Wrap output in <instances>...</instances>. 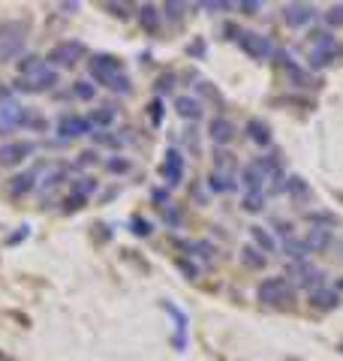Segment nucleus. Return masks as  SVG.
Wrapping results in <instances>:
<instances>
[{
    "instance_id": "nucleus-33",
    "label": "nucleus",
    "mask_w": 343,
    "mask_h": 361,
    "mask_svg": "<svg viewBox=\"0 0 343 361\" xmlns=\"http://www.w3.org/2000/svg\"><path fill=\"white\" fill-rule=\"evenodd\" d=\"M25 127H28V130H33V133H49V121H45L42 111H33V109H28Z\"/></svg>"
},
{
    "instance_id": "nucleus-2",
    "label": "nucleus",
    "mask_w": 343,
    "mask_h": 361,
    "mask_svg": "<svg viewBox=\"0 0 343 361\" xmlns=\"http://www.w3.org/2000/svg\"><path fill=\"white\" fill-rule=\"evenodd\" d=\"M256 298L265 307H289L295 301V286L289 283V277H265L256 286Z\"/></svg>"
},
{
    "instance_id": "nucleus-39",
    "label": "nucleus",
    "mask_w": 343,
    "mask_h": 361,
    "mask_svg": "<svg viewBox=\"0 0 343 361\" xmlns=\"http://www.w3.org/2000/svg\"><path fill=\"white\" fill-rule=\"evenodd\" d=\"M151 220H145V217H139V214H136V217L130 220V232H136L139 235V238H148V235H151Z\"/></svg>"
},
{
    "instance_id": "nucleus-56",
    "label": "nucleus",
    "mask_w": 343,
    "mask_h": 361,
    "mask_svg": "<svg viewBox=\"0 0 343 361\" xmlns=\"http://www.w3.org/2000/svg\"><path fill=\"white\" fill-rule=\"evenodd\" d=\"M340 349H343V346H340Z\"/></svg>"
},
{
    "instance_id": "nucleus-30",
    "label": "nucleus",
    "mask_w": 343,
    "mask_h": 361,
    "mask_svg": "<svg viewBox=\"0 0 343 361\" xmlns=\"http://www.w3.org/2000/svg\"><path fill=\"white\" fill-rule=\"evenodd\" d=\"M211 169H220V172L235 175V169H238V163H235V154H232V151L217 148V151H214V166H211Z\"/></svg>"
},
{
    "instance_id": "nucleus-23",
    "label": "nucleus",
    "mask_w": 343,
    "mask_h": 361,
    "mask_svg": "<svg viewBox=\"0 0 343 361\" xmlns=\"http://www.w3.org/2000/svg\"><path fill=\"white\" fill-rule=\"evenodd\" d=\"M286 193H289L292 199H299V202H311L313 199V190H311V184H307L301 175H289V178H286Z\"/></svg>"
},
{
    "instance_id": "nucleus-12",
    "label": "nucleus",
    "mask_w": 343,
    "mask_h": 361,
    "mask_svg": "<svg viewBox=\"0 0 343 361\" xmlns=\"http://www.w3.org/2000/svg\"><path fill=\"white\" fill-rule=\"evenodd\" d=\"M25 118H28V109L16 103V99H6L0 103V133H18L25 130Z\"/></svg>"
},
{
    "instance_id": "nucleus-22",
    "label": "nucleus",
    "mask_w": 343,
    "mask_h": 361,
    "mask_svg": "<svg viewBox=\"0 0 343 361\" xmlns=\"http://www.w3.org/2000/svg\"><path fill=\"white\" fill-rule=\"evenodd\" d=\"M250 241H253V247L262 250V253L277 250V241H274V235L265 229V226H250Z\"/></svg>"
},
{
    "instance_id": "nucleus-9",
    "label": "nucleus",
    "mask_w": 343,
    "mask_h": 361,
    "mask_svg": "<svg viewBox=\"0 0 343 361\" xmlns=\"http://www.w3.org/2000/svg\"><path fill=\"white\" fill-rule=\"evenodd\" d=\"M238 45H241V51L247 54V58H253V61H265V58L274 54V45H271V39L265 37V33L244 30L241 37H238Z\"/></svg>"
},
{
    "instance_id": "nucleus-54",
    "label": "nucleus",
    "mask_w": 343,
    "mask_h": 361,
    "mask_svg": "<svg viewBox=\"0 0 343 361\" xmlns=\"http://www.w3.org/2000/svg\"><path fill=\"white\" fill-rule=\"evenodd\" d=\"M337 289H343V280H337Z\"/></svg>"
},
{
    "instance_id": "nucleus-34",
    "label": "nucleus",
    "mask_w": 343,
    "mask_h": 361,
    "mask_svg": "<svg viewBox=\"0 0 343 361\" xmlns=\"http://www.w3.org/2000/svg\"><path fill=\"white\" fill-rule=\"evenodd\" d=\"M73 97H76V99H85V103H90V99L97 97V85H94V82H85V78H82V82H76V85H73Z\"/></svg>"
},
{
    "instance_id": "nucleus-38",
    "label": "nucleus",
    "mask_w": 343,
    "mask_h": 361,
    "mask_svg": "<svg viewBox=\"0 0 343 361\" xmlns=\"http://www.w3.org/2000/svg\"><path fill=\"white\" fill-rule=\"evenodd\" d=\"M94 139H97L100 145H106V148H114V151H118L121 145H124V135H114V133H109V130L94 133Z\"/></svg>"
},
{
    "instance_id": "nucleus-36",
    "label": "nucleus",
    "mask_w": 343,
    "mask_h": 361,
    "mask_svg": "<svg viewBox=\"0 0 343 361\" xmlns=\"http://www.w3.org/2000/svg\"><path fill=\"white\" fill-rule=\"evenodd\" d=\"M85 205H88V199L82 193H73V190H66V196H64V208L66 211L73 214V211H82Z\"/></svg>"
},
{
    "instance_id": "nucleus-20",
    "label": "nucleus",
    "mask_w": 343,
    "mask_h": 361,
    "mask_svg": "<svg viewBox=\"0 0 343 361\" xmlns=\"http://www.w3.org/2000/svg\"><path fill=\"white\" fill-rule=\"evenodd\" d=\"M90 121V127H94V133H102V130H109L114 118H118V109L114 106H97V109H90V115H85Z\"/></svg>"
},
{
    "instance_id": "nucleus-18",
    "label": "nucleus",
    "mask_w": 343,
    "mask_h": 361,
    "mask_svg": "<svg viewBox=\"0 0 343 361\" xmlns=\"http://www.w3.org/2000/svg\"><path fill=\"white\" fill-rule=\"evenodd\" d=\"M37 180H40V169H28V172L13 175V180H9V196H13V199L28 196L30 190L37 187Z\"/></svg>"
},
{
    "instance_id": "nucleus-25",
    "label": "nucleus",
    "mask_w": 343,
    "mask_h": 361,
    "mask_svg": "<svg viewBox=\"0 0 343 361\" xmlns=\"http://www.w3.org/2000/svg\"><path fill=\"white\" fill-rule=\"evenodd\" d=\"M304 244H307V250L316 253V250H325V247L331 244V229H316V226H311L304 235Z\"/></svg>"
},
{
    "instance_id": "nucleus-21",
    "label": "nucleus",
    "mask_w": 343,
    "mask_h": 361,
    "mask_svg": "<svg viewBox=\"0 0 343 361\" xmlns=\"http://www.w3.org/2000/svg\"><path fill=\"white\" fill-rule=\"evenodd\" d=\"M307 295H311V307H316V310H335L340 304V295L328 286H319L313 292H307Z\"/></svg>"
},
{
    "instance_id": "nucleus-24",
    "label": "nucleus",
    "mask_w": 343,
    "mask_h": 361,
    "mask_svg": "<svg viewBox=\"0 0 343 361\" xmlns=\"http://www.w3.org/2000/svg\"><path fill=\"white\" fill-rule=\"evenodd\" d=\"M283 73H286V78H289V85H295V87H316V78H313L311 73H307L299 61L289 63Z\"/></svg>"
},
{
    "instance_id": "nucleus-6",
    "label": "nucleus",
    "mask_w": 343,
    "mask_h": 361,
    "mask_svg": "<svg viewBox=\"0 0 343 361\" xmlns=\"http://www.w3.org/2000/svg\"><path fill=\"white\" fill-rule=\"evenodd\" d=\"M289 283L313 292L319 286H325V271L316 268L313 262H307V259H304V262H292L289 265Z\"/></svg>"
},
{
    "instance_id": "nucleus-17",
    "label": "nucleus",
    "mask_w": 343,
    "mask_h": 361,
    "mask_svg": "<svg viewBox=\"0 0 343 361\" xmlns=\"http://www.w3.org/2000/svg\"><path fill=\"white\" fill-rule=\"evenodd\" d=\"M136 21H139V27L148 33V37H160V27H163V16H160V9L145 4L139 6V13H136Z\"/></svg>"
},
{
    "instance_id": "nucleus-44",
    "label": "nucleus",
    "mask_w": 343,
    "mask_h": 361,
    "mask_svg": "<svg viewBox=\"0 0 343 361\" xmlns=\"http://www.w3.org/2000/svg\"><path fill=\"white\" fill-rule=\"evenodd\" d=\"M160 9H163V13H166L172 21H181V18H184V9H187V4H175V0H169V4H163Z\"/></svg>"
},
{
    "instance_id": "nucleus-4",
    "label": "nucleus",
    "mask_w": 343,
    "mask_h": 361,
    "mask_svg": "<svg viewBox=\"0 0 343 361\" xmlns=\"http://www.w3.org/2000/svg\"><path fill=\"white\" fill-rule=\"evenodd\" d=\"M85 51L88 49H85L82 39H61L49 54H45V63H49L52 70H70V66H76L85 58Z\"/></svg>"
},
{
    "instance_id": "nucleus-47",
    "label": "nucleus",
    "mask_w": 343,
    "mask_h": 361,
    "mask_svg": "<svg viewBox=\"0 0 343 361\" xmlns=\"http://www.w3.org/2000/svg\"><path fill=\"white\" fill-rule=\"evenodd\" d=\"M175 73H163V75H160L157 78V85H154V90H157V94H169V90L172 87H175Z\"/></svg>"
},
{
    "instance_id": "nucleus-8",
    "label": "nucleus",
    "mask_w": 343,
    "mask_h": 361,
    "mask_svg": "<svg viewBox=\"0 0 343 361\" xmlns=\"http://www.w3.org/2000/svg\"><path fill=\"white\" fill-rule=\"evenodd\" d=\"M54 85H57V70H52L49 63H42L33 75L16 78V82H13V87L16 90H25V94H45V90H52Z\"/></svg>"
},
{
    "instance_id": "nucleus-55",
    "label": "nucleus",
    "mask_w": 343,
    "mask_h": 361,
    "mask_svg": "<svg viewBox=\"0 0 343 361\" xmlns=\"http://www.w3.org/2000/svg\"><path fill=\"white\" fill-rule=\"evenodd\" d=\"M0 361H9V358H4V355H0Z\"/></svg>"
},
{
    "instance_id": "nucleus-3",
    "label": "nucleus",
    "mask_w": 343,
    "mask_h": 361,
    "mask_svg": "<svg viewBox=\"0 0 343 361\" xmlns=\"http://www.w3.org/2000/svg\"><path fill=\"white\" fill-rule=\"evenodd\" d=\"M307 39H311V51H307V63H311L313 70H323V66H328L331 61L337 58V39L331 37L328 30H313Z\"/></svg>"
},
{
    "instance_id": "nucleus-26",
    "label": "nucleus",
    "mask_w": 343,
    "mask_h": 361,
    "mask_svg": "<svg viewBox=\"0 0 343 361\" xmlns=\"http://www.w3.org/2000/svg\"><path fill=\"white\" fill-rule=\"evenodd\" d=\"M181 250H184V256H196V259H205V262L214 259V244L208 241H184Z\"/></svg>"
},
{
    "instance_id": "nucleus-14",
    "label": "nucleus",
    "mask_w": 343,
    "mask_h": 361,
    "mask_svg": "<svg viewBox=\"0 0 343 361\" xmlns=\"http://www.w3.org/2000/svg\"><path fill=\"white\" fill-rule=\"evenodd\" d=\"M232 135H235V123L229 118L217 115V118L208 121V139H211L214 148H223V145H229V142H232Z\"/></svg>"
},
{
    "instance_id": "nucleus-48",
    "label": "nucleus",
    "mask_w": 343,
    "mask_h": 361,
    "mask_svg": "<svg viewBox=\"0 0 343 361\" xmlns=\"http://www.w3.org/2000/svg\"><path fill=\"white\" fill-rule=\"evenodd\" d=\"M178 268H181V271H184V274H187V280H196V277H199V268L193 265L187 256H181V259H178Z\"/></svg>"
},
{
    "instance_id": "nucleus-1",
    "label": "nucleus",
    "mask_w": 343,
    "mask_h": 361,
    "mask_svg": "<svg viewBox=\"0 0 343 361\" xmlns=\"http://www.w3.org/2000/svg\"><path fill=\"white\" fill-rule=\"evenodd\" d=\"M28 45V25L25 21H0V61H16L25 54Z\"/></svg>"
},
{
    "instance_id": "nucleus-10",
    "label": "nucleus",
    "mask_w": 343,
    "mask_h": 361,
    "mask_svg": "<svg viewBox=\"0 0 343 361\" xmlns=\"http://www.w3.org/2000/svg\"><path fill=\"white\" fill-rule=\"evenodd\" d=\"M33 154H37V142H28V139L4 142L0 145V166H18Z\"/></svg>"
},
{
    "instance_id": "nucleus-16",
    "label": "nucleus",
    "mask_w": 343,
    "mask_h": 361,
    "mask_svg": "<svg viewBox=\"0 0 343 361\" xmlns=\"http://www.w3.org/2000/svg\"><path fill=\"white\" fill-rule=\"evenodd\" d=\"M175 111H178V118H181V121H190V123H196V121L205 115V106H202V99H199V97L181 94V97L175 99Z\"/></svg>"
},
{
    "instance_id": "nucleus-49",
    "label": "nucleus",
    "mask_w": 343,
    "mask_h": 361,
    "mask_svg": "<svg viewBox=\"0 0 343 361\" xmlns=\"http://www.w3.org/2000/svg\"><path fill=\"white\" fill-rule=\"evenodd\" d=\"M238 9H241V16H259L262 4H259V0H241V4H238Z\"/></svg>"
},
{
    "instance_id": "nucleus-31",
    "label": "nucleus",
    "mask_w": 343,
    "mask_h": 361,
    "mask_svg": "<svg viewBox=\"0 0 343 361\" xmlns=\"http://www.w3.org/2000/svg\"><path fill=\"white\" fill-rule=\"evenodd\" d=\"M97 187H100V184H97V178H90V175H78L73 184H70L73 193H82L85 199L94 196V193H97Z\"/></svg>"
},
{
    "instance_id": "nucleus-45",
    "label": "nucleus",
    "mask_w": 343,
    "mask_h": 361,
    "mask_svg": "<svg viewBox=\"0 0 343 361\" xmlns=\"http://www.w3.org/2000/svg\"><path fill=\"white\" fill-rule=\"evenodd\" d=\"M106 169L112 175H124V172H130V160H124V157H109Z\"/></svg>"
},
{
    "instance_id": "nucleus-46",
    "label": "nucleus",
    "mask_w": 343,
    "mask_h": 361,
    "mask_svg": "<svg viewBox=\"0 0 343 361\" xmlns=\"http://www.w3.org/2000/svg\"><path fill=\"white\" fill-rule=\"evenodd\" d=\"M187 54H190V58H196V61H205V58H208V45H205V39H193L187 45Z\"/></svg>"
},
{
    "instance_id": "nucleus-53",
    "label": "nucleus",
    "mask_w": 343,
    "mask_h": 361,
    "mask_svg": "<svg viewBox=\"0 0 343 361\" xmlns=\"http://www.w3.org/2000/svg\"><path fill=\"white\" fill-rule=\"evenodd\" d=\"M61 9H66V13H76L78 4H61Z\"/></svg>"
},
{
    "instance_id": "nucleus-40",
    "label": "nucleus",
    "mask_w": 343,
    "mask_h": 361,
    "mask_svg": "<svg viewBox=\"0 0 343 361\" xmlns=\"http://www.w3.org/2000/svg\"><path fill=\"white\" fill-rule=\"evenodd\" d=\"M199 9H205V13H211V16H220V13H229L232 4H229V0H205V4H199Z\"/></svg>"
},
{
    "instance_id": "nucleus-50",
    "label": "nucleus",
    "mask_w": 343,
    "mask_h": 361,
    "mask_svg": "<svg viewBox=\"0 0 343 361\" xmlns=\"http://www.w3.org/2000/svg\"><path fill=\"white\" fill-rule=\"evenodd\" d=\"M97 163V151H82L76 160V169H85V166H94Z\"/></svg>"
},
{
    "instance_id": "nucleus-43",
    "label": "nucleus",
    "mask_w": 343,
    "mask_h": 361,
    "mask_svg": "<svg viewBox=\"0 0 343 361\" xmlns=\"http://www.w3.org/2000/svg\"><path fill=\"white\" fill-rule=\"evenodd\" d=\"M106 9H109L114 18H130V16H133V6H130V4H118V0H109Z\"/></svg>"
},
{
    "instance_id": "nucleus-35",
    "label": "nucleus",
    "mask_w": 343,
    "mask_h": 361,
    "mask_svg": "<svg viewBox=\"0 0 343 361\" xmlns=\"http://www.w3.org/2000/svg\"><path fill=\"white\" fill-rule=\"evenodd\" d=\"M241 208L247 214H259L262 208H265V193H247L244 202H241Z\"/></svg>"
},
{
    "instance_id": "nucleus-11",
    "label": "nucleus",
    "mask_w": 343,
    "mask_h": 361,
    "mask_svg": "<svg viewBox=\"0 0 343 361\" xmlns=\"http://www.w3.org/2000/svg\"><path fill=\"white\" fill-rule=\"evenodd\" d=\"M160 175H163L166 180V187H178L181 180H184V151H178V148H169L166 157H163V163H160Z\"/></svg>"
},
{
    "instance_id": "nucleus-28",
    "label": "nucleus",
    "mask_w": 343,
    "mask_h": 361,
    "mask_svg": "<svg viewBox=\"0 0 343 361\" xmlns=\"http://www.w3.org/2000/svg\"><path fill=\"white\" fill-rule=\"evenodd\" d=\"M241 262L247 268H253V271H262V268H265V262H268V256L262 253V250H256L253 244H247L244 250H241Z\"/></svg>"
},
{
    "instance_id": "nucleus-7",
    "label": "nucleus",
    "mask_w": 343,
    "mask_h": 361,
    "mask_svg": "<svg viewBox=\"0 0 343 361\" xmlns=\"http://www.w3.org/2000/svg\"><path fill=\"white\" fill-rule=\"evenodd\" d=\"M88 73H90L94 82H100L102 87H106L112 78H118L121 73H127V70H124L121 58H114V54H94V58L88 61Z\"/></svg>"
},
{
    "instance_id": "nucleus-29",
    "label": "nucleus",
    "mask_w": 343,
    "mask_h": 361,
    "mask_svg": "<svg viewBox=\"0 0 343 361\" xmlns=\"http://www.w3.org/2000/svg\"><path fill=\"white\" fill-rule=\"evenodd\" d=\"M304 220L316 226V229H325V226H340V217L337 214H331V211H311V214H304Z\"/></svg>"
},
{
    "instance_id": "nucleus-37",
    "label": "nucleus",
    "mask_w": 343,
    "mask_h": 361,
    "mask_svg": "<svg viewBox=\"0 0 343 361\" xmlns=\"http://www.w3.org/2000/svg\"><path fill=\"white\" fill-rule=\"evenodd\" d=\"M268 190H271V196L286 193V175L280 172V169H274V172L268 175Z\"/></svg>"
},
{
    "instance_id": "nucleus-51",
    "label": "nucleus",
    "mask_w": 343,
    "mask_h": 361,
    "mask_svg": "<svg viewBox=\"0 0 343 361\" xmlns=\"http://www.w3.org/2000/svg\"><path fill=\"white\" fill-rule=\"evenodd\" d=\"M151 199H154V202H160L163 208H169V205H172V202H169V190H154Z\"/></svg>"
},
{
    "instance_id": "nucleus-19",
    "label": "nucleus",
    "mask_w": 343,
    "mask_h": 361,
    "mask_svg": "<svg viewBox=\"0 0 343 361\" xmlns=\"http://www.w3.org/2000/svg\"><path fill=\"white\" fill-rule=\"evenodd\" d=\"M208 190L211 193H235L238 178L229 175V172H220V169H211L208 172Z\"/></svg>"
},
{
    "instance_id": "nucleus-41",
    "label": "nucleus",
    "mask_w": 343,
    "mask_h": 361,
    "mask_svg": "<svg viewBox=\"0 0 343 361\" xmlns=\"http://www.w3.org/2000/svg\"><path fill=\"white\" fill-rule=\"evenodd\" d=\"M325 25L328 27H343V4H335L325 9Z\"/></svg>"
},
{
    "instance_id": "nucleus-15",
    "label": "nucleus",
    "mask_w": 343,
    "mask_h": 361,
    "mask_svg": "<svg viewBox=\"0 0 343 361\" xmlns=\"http://www.w3.org/2000/svg\"><path fill=\"white\" fill-rule=\"evenodd\" d=\"M244 133H247V139L256 145V148H271V142H274V133L268 127V121H262V118H250L244 123Z\"/></svg>"
},
{
    "instance_id": "nucleus-13",
    "label": "nucleus",
    "mask_w": 343,
    "mask_h": 361,
    "mask_svg": "<svg viewBox=\"0 0 343 361\" xmlns=\"http://www.w3.org/2000/svg\"><path fill=\"white\" fill-rule=\"evenodd\" d=\"M313 18H316V9H313L311 4H286V6H283V21H286V25H289L292 30L307 27Z\"/></svg>"
},
{
    "instance_id": "nucleus-52",
    "label": "nucleus",
    "mask_w": 343,
    "mask_h": 361,
    "mask_svg": "<svg viewBox=\"0 0 343 361\" xmlns=\"http://www.w3.org/2000/svg\"><path fill=\"white\" fill-rule=\"evenodd\" d=\"M21 238H28V226H21V232H18V235H9L6 244H18Z\"/></svg>"
},
{
    "instance_id": "nucleus-42",
    "label": "nucleus",
    "mask_w": 343,
    "mask_h": 361,
    "mask_svg": "<svg viewBox=\"0 0 343 361\" xmlns=\"http://www.w3.org/2000/svg\"><path fill=\"white\" fill-rule=\"evenodd\" d=\"M148 118H151L154 127H160V123H163L166 111H163V103H160V99H151V103H148Z\"/></svg>"
},
{
    "instance_id": "nucleus-32",
    "label": "nucleus",
    "mask_w": 343,
    "mask_h": 361,
    "mask_svg": "<svg viewBox=\"0 0 343 361\" xmlns=\"http://www.w3.org/2000/svg\"><path fill=\"white\" fill-rule=\"evenodd\" d=\"M45 63V58H40V54H25V58L18 61V78H28L40 70V66Z\"/></svg>"
},
{
    "instance_id": "nucleus-27",
    "label": "nucleus",
    "mask_w": 343,
    "mask_h": 361,
    "mask_svg": "<svg viewBox=\"0 0 343 361\" xmlns=\"http://www.w3.org/2000/svg\"><path fill=\"white\" fill-rule=\"evenodd\" d=\"M283 253L292 256L295 262H304L307 256H311V250H307L304 238H295V235H289V238H283Z\"/></svg>"
},
{
    "instance_id": "nucleus-5",
    "label": "nucleus",
    "mask_w": 343,
    "mask_h": 361,
    "mask_svg": "<svg viewBox=\"0 0 343 361\" xmlns=\"http://www.w3.org/2000/svg\"><path fill=\"white\" fill-rule=\"evenodd\" d=\"M54 130H57V139L61 142H73V139H82V135H94L90 121L85 115H78V111H64V115L54 121Z\"/></svg>"
}]
</instances>
